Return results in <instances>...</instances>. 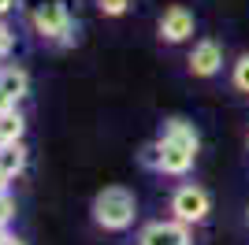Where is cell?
<instances>
[{
	"instance_id": "obj_2",
	"label": "cell",
	"mask_w": 249,
	"mask_h": 245,
	"mask_svg": "<svg viewBox=\"0 0 249 245\" xmlns=\"http://www.w3.org/2000/svg\"><path fill=\"white\" fill-rule=\"evenodd\" d=\"M22 8L30 15L34 30L45 41H60V45L74 41V22H71V4L67 0H22Z\"/></svg>"
},
{
	"instance_id": "obj_17",
	"label": "cell",
	"mask_w": 249,
	"mask_h": 245,
	"mask_svg": "<svg viewBox=\"0 0 249 245\" xmlns=\"http://www.w3.org/2000/svg\"><path fill=\"white\" fill-rule=\"evenodd\" d=\"M11 8H15V0H0V19H4V15H8Z\"/></svg>"
},
{
	"instance_id": "obj_12",
	"label": "cell",
	"mask_w": 249,
	"mask_h": 245,
	"mask_svg": "<svg viewBox=\"0 0 249 245\" xmlns=\"http://www.w3.org/2000/svg\"><path fill=\"white\" fill-rule=\"evenodd\" d=\"M231 82H234V89H238V93H249V56H242V60L234 63Z\"/></svg>"
},
{
	"instance_id": "obj_19",
	"label": "cell",
	"mask_w": 249,
	"mask_h": 245,
	"mask_svg": "<svg viewBox=\"0 0 249 245\" xmlns=\"http://www.w3.org/2000/svg\"><path fill=\"white\" fill-rule=\"evenodd\" d=\"M4 245H26V242H22V238H11V234H8V242H4Z\"/></svg>"
},
{
	"instance_id": "obj_16",
	"label": "cell",
	"mask_w": 249,
	"mask_h": 245,
	"mask_svg": "<svg viewBox=\"0 0 249 245\" xmlns=\"http://www.w3.org/2000/svg\"><path fill=\"white\" fill-rule=\"evenodd\" d=\"M8 186H11V175H8V171H4V167H0V197L8 193Z\"/></svg>"
},
{
	"instance_id": "obj_8",
	"label": "cell",
	"mask_w": 249,
	"mask_h": 245,
	"mask_svg": "<svg viewBox=\"0 0 249 245\" xmlns=\"http://www.w3.org/2000/svg\"><path fill=\"white\" fill-rule=\"evenodd\" d=\"M219 67H223V45L212 41V37L197 41L194 52H190V74H197V78H212V74H219Z\"/></svg>"
},
{
	"instance_id": "obj_5",
	"label": "cell",
	"mask_w": 249,
	"mask_h": 245,
	"mask_svg": "<svg viewBox=\"0 0 249 245\" xmlns=\"http://www.w3.org/2000/svg\"><path fill=\"white\" fill-rule=\"evenodd\" d=\"M194 227L178 223V219H153L142 227L138 245H194Z\"/></svg>"
},
{
	"instance_id": "obj_10",
	"label": "cell",
	"mask_w": 249,
	"mask_h": 245,
	"mask_svg": "<svg viewBox=\"0 0 249 245\" xmlns=\"http://www.w3.org/2000/svg\"><path fill=\"white\" fill-rule=\"evenodd\" d=\"M22 134H26V119H22L19 108H11V112H0V145L22 141Z\"/></svg>"
},
{
	"instance_id": "obj_7",
	"label": "cell",
	"mask_w": 249,
	"mask_h": 245,
	"mask_svg": "<svg viewBox=\"0 0 249 245\" xmlns=\"http://www.w3.org/2000/svg\"><path fill=\"white\" fill-rule=\"evenodd\" d=\"M160 41H167V45H178V41L194 37V11H186L182 4H175V8H167L164 15H160Z\"/></svg>"
},
{
	"instance_id": "obj_15",
	"label": "cell",
	"mask_w": 249,
	"mask_h": 245,
	"mask_svg": "<svg viewBox=\"0 0 249 245\" xmlns=\"http://www.w3.org/2000/svg\"><path fill=\"white\" fill-rule=\"evenodd\" d=\"M11 215H15V201H11V193L0 197V223H8Z\"/></svg>"
},
{
	"instance_id": "obj_9",
	"label": "cell",
	"mask_w": 249,
	"mask_h": 245,
	"mask_svg": "<svg viewBox=\"0 0 249 245\" xmlns=\"http://www.w3.org/2000/svg\"><path fill=\"white\" fill-rule=\"evenodd\" d=\"M0 167L11 175V182L26 171V145L22 141H11V145H0Z\"/></svg>"
},
{
	"instance_id": "obj_14",
	"label": "cell",
	"mask_w": 249,
	"mask_h": 245,
	"mask_svg": "<svg viewBox=\"0 0 249 245\" xmlns=\"http://www.w3.org/2000/svg\"><path fill=\"white\" fill-rule=\"evenodd\" d=\"M97 8H101L104 15H123V11L130 8V0H97Z\"/></svg>"
},
{
	"instance_id": "obj_11",
	"label": "cell",
	"mask_w": 249,
	"mask_h": 245,
	"mask_svg": "<svg viewBox=\"0 0 249 245\" xmlns=\"http://www.w3.org/2000/svg\"><path fill=\"white\" fill-rule=\"evenodd\" d=\"M138 163H142V167H149V171H160V141L142 145V153H138Z\"/></svg>"
},
{
	"instance_id": "obj_1",
	"label": "cell",
	"mask_w": 249,
	"mask_h": 245,
	"mask_svg": "<svg viewBox=\"0 0 249 245\" xmlns=\"http://www.w3.org/2000/svg\"><path fill=\"white\" fill-rule=\"evenodd\" d=\"M160 175H182L194 167L197 160V149H201V138H197V126L186 119H167L164 130H160Z\"/></svg>"
},
{
	"instance_id": "obj_4",
	"label": "cell",
	"mask_w": 249,
	"mask_h": 245,
	"mask_svg": "<svg viewBox=\"0 0 249 245\" xmlns=\"http://www.w3.org/2000/svg\"><path fill=\"white\" fill-rule=\"evenodd\" d=\"M167 208H171V219H178V223H186V227H197V223H205L208 212H212V197H208L205 186L182 182V186H175Z\"/></svg>"
},
{
	"instance_id": "obj_13",
	"label": "cell",
	"mask_w": 249,
	"mask_h": 245,
	"mask_svg": "<svg viewBox=\"0 0 249 245\" xmlns=\"http://www.w3.org/2000/svg\"><path fill=\"white\" fill-rule=\"evenodd\" d=\"M11 49H15V30H11L8 22L0 19V60H8Z\"/></svg>"
},
{
	"instance_id": "obj_6",
	"label": "cell",
	"mask_w": 249,
	"mask_h": 245,
	"mask_svg": "<svg viewBox=\"0 0 249 245\" xmlns=\"http://www.w3.org/2000/svg\"><path fill=\"white\" fill-rule=\"evenodd\" d=\"M30 93V74L15 67V63H4L0 67V112H11L19 108V101Z\"/></svg>"
},
{
	"instance_id": "obj_3",
	"label": "cell",
	"mask_w": 249,
	"mask_h": 245,
	"mask_svg": "<svg viewBox=\"0 0 249 245\" xmlns=\"http://www.w3.org/2000/svg\"><path fill=\"white\" fill-rule=\"evenodd\" d=\"M134 215L138 201L126 186H108L93 197V223L104 230H126V227H134Z\"/></svg>"
},
{
	"instance_id": "obj_18",
	"label": "cell",
	"mask_w": 249,
	"mask_h": 245,
	"mask_svg": "<svg viewBox=\"0 0 249 245\" xmlns=\"http://www.w3.org/2000/svg\"><path fill=\"white\" fill-rule=\"evenodd\" d=\"M8 242V223H0V245Z\"/></svg>"
}]
</instances>
